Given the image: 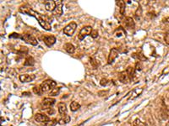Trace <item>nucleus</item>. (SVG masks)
Here are the masks:
<instances>
[{
	"label": "nucleus",
	"mask_w": 169,
	"mask_h": 126,
	"mask_svg": "<svg viewBox=\"0 0 169 126\" xmlns=\"http://www.w3.org/2000/svg\"><path fill=\"white\" fill-rule=\"evenodd\" d=\"M34 17H35V18L38 20V22H39L40 25H41V26H42L44 30H46V31H51V30H52L51 24H50L48 21H46V19H44V17L41 15L39 13L36 12V14H35Z\"/></svg>",
	"instance_id": "nucleus-1"
},
{
	"label": "nucleus",
	"mask_w": 169,
	"mask_h": 126,
	"mask_svg": "<svg viewBox=\"0 0 169 126\" xmlns=\"http://www.w3.org/2000/svg\"><path fill=\"white\" fill-rule=\"evenodd\" d=\"M56 85H57V83L54 81H53V80H46V81L43 82L40 85V88H41L42 91L43 93H45V92H48V91L53 90L56 87Z\"/></svg>",
	"instance_id": "nucleus-2"
},
{
	"label": "nucleus",
	"mask_w": 169,
	"mask_h": 126,
	"mask_svg": "<svg viewBox=\"0 0 169 126\" xmlns=\"http://www.w3.org/2000/svg\"><path fill=\"white\" fill-rule=\"evenodd\" d=\"M19 38L21 39L22 40H24L25 42H26V43L31 45V46H37V44H38L37 40L34 36H32L31 34H20L19 35Z\"/></svg>",
	"instance_id": "nucleus-3"
},
{
	"label": "nucleus",
	"mask_w": 169,
	"mask_h": 126,
	"mask_svg": "<svg viewBox=\"0 0 169 126\" xmlns=\"http://www.w3.org/2000/svg\"><path fill=\"white\" fill-rule=\"evenodd\" d=\"M55 102H56V100L54 98H52V97H46V98H44L42 101V103H41L42 109H51L55 104Z\"/></svg>",
	"instance_id": "nucleus-4"
},
{
	"label": "nucleus",
	"mask_w": 169,
	"mask_h": 126,
	"mask_svg": "<svg viewBox=\"0 0 169 126\" xmlns=\"http://www.w3.org/2000/svg\"><path fill=\"white\" fill-rule=\"evenodd\" d=\"M92 31V28L91 26H86V27L82 28L79 31V40H83L87 35H91Z\"/></svg>",
	"instance_id": "nucleus-5"
},
{
	"label": "nucleus",
	"mask_w": 169,
	"mask_h": 126,
	"mask_svg": "<svg viewBox=\"0 0 169 126\" xmlns=\"http://www.w3.org/2000/svg\"><path fill=\"white\" fill-rule=\"evenodd\" d=\"M77 28V25L76 23H75V22H71V23H69L65 28H64V30H63V32H64V34H66V35H68V36H71V35H73V34L75 33V30H76Z\"/></svg>",
	"instance_id": "nucleus-6"
},
{
	"label": "nucleus",
	"mask_w": 169,
	"mask_h": 126,
	"mask_svg": "<svg viewBox=\"0 0 169 126\" xmlns=\"http://www.w3.org/2000/svg\"><path fill=\"white\" fill-rule=\"evenodd\" d=\"M20 12L22 13V14H25V15H28L32 16V17H34L35 14H36V11L33 10L32 8H31L30 5H28V4H25V5L20 6Z\"/></svg>",
	"instance_id": "nucleus-7"
},
{
	"label": "nucleus",
	"mask_w": 169,
	"mask_h": 126,
	"mask_svg": "<svg viewBox=\"0 0 169 126\" xmlns=\"http://www.w3.org/2000/svg\"><path fill=\"white\" fill-rule=\"evenodd\" d=\"M123 25L125 26V28H127V29L129 30V31L134 30L135 27V21H134V19H133L131 17H125L124 19H123Z\"/></svg>",
	"instance_id": "nucleus-8"
},
{
	"label": "nucleus",
	"mask_w": 169,
	"mask_h": 126,
	"mask_svg": "<svg viewBox=\"0 0 169 126\" xmlns=\"http://www.w3.org/2000/svg\"><path fill=\"white\" fill-rule=\"evenodd\" d=\"M56 2V8L53 12V15L56 17H60L63 15V2L61 0L55 1Z\"/></svg>",
	"instance_id": "nucleus-9"
},
{
	"label": "nucleus",
	"mask_w": 169,
	"mask_h": 126,
	"mask_svg": "<svg viewBox=\"0 0 169 126\" xmlns=\"http://www.w3.org/2000/svg\"><path fill=\"white\" fill-rule=\"evenodd\" d=\"M119 56V51L116 48H112L110 50L109 56H108V64H112L115 61V59Z\"/></svg>",
	"instance_id": "nucleus-10"
},
{
	"label": "nucleus",
	"mask_w": 169,
	"mask_h": 126,
	"mask_svg": "<svg viewBox=\"0 0 169 126\" xmlns=\"http://www.w3.org/2000/svg\"><path fill=\"white\" fill-rule=\"evenodd\" d=\"M143 93V88H135L131 93H130V95L128 98V100H134L135 98H137L139 96H140L141 94Z\"/></svg>",
	"instance_id": "nucleus-11"
},
{
	"label": "nucleus",
	"mask_w": 169,
	"mask_h": 126,
	"mask_svg": "<svg viewBox=\"0 0 169 126\" xmlns=\"http://www.w3.org/2000/svg\"><path fill=\"white\" fill-rule=\"evenodd\" d=\"M119 79L123 83H129L131 81V78H129L126 71H123V72H121L120 73H119Z\"/></svg>",
	"instance_id": "nucleus-12"
},
{
	"label": "nucleus",
	"mask_w": 169,
	"mask_h": 126,
	"mask_svg": "<svg viewBox=\"0 0 169 126\" xmlns=\"http://www.w3.org/2000/svg\"><path fill=\"white\" fill-rule=\"evenodd\" d=\"M50 119L48 118V116L46 114H42V113H36L35 115V120L38 123H42V124H45L46 121H48Z\"/></svg>",
	"instance_id": "nucleus-13"
},
{
	"label": "nucleus",
	"mask_w": 169,
	"mask_h": 126,
	"mask_svg": "<svg viewBox=\"0 0 169 126\" xmlns=\"http://www.w3.org/2000/svg\"><path fill=\"white\" fill-rule=\"evenodd\" d=\"M43 41L46 44L48 47H51L52 46H53L56 42V38L53 35H47L43 38Z\"/></svg>",
	"instance_id": "nucleus-14"
},
{
	"label": "nucleus",
	"mask_w": 169,
	"mask_h": 126,
	"mask_svg": "<svg viewBox=\"0 0 169 126\" xmlns=\"http://www.w3.org/2000/svg\"><path fill=\"white\" fill-rule=\"evenodd\" d=\"M36 78L35 75H29V74H22L20 76V80L22 82H29L33 81L34 79Z\"/></svg>",
	"instance_id": "nucleus-15"
},
{
	"label": "nucleus",
	"mask_w": 169,
	"mask_h": 126,
	"mask_svg": "<svg viewBox=\"0 0 169 126\" xmlns=\"http://www.w3.org/2000/svg\"><path fill=\"white\" fill-rule=\"evenodd\" d=\"M55 8H56V2L55 1H46L45 2V9L47 11L53 12Z\"/></svg>",
	"instance_id": "nucleus-16"
},
{
	"label": "nucleus",
	"mask_w": 169,
	"mask_h": 126,
	"mask_svg": "<svg viewBox=\"0 0 169 126\" xmlns=\"http://www.w3.org/2000/svg\"><path fill=\"white\" fill-rule=\"evenodd\" d=\"M58 108H59V113L61 114L62 116L67 113V107H66V104L64 103H59L58 104Z\"/></svg>",
	"instance_id": "nucleus-17"
},
{
	"label": "nucleus",
	"mask_w": 169,
	"mask_h": 126,
	"mask_svg": "<svg viewBox=\"0 0 169 126\" xmlns=\"http://www.w3.org/2000/svg\"><path fill=\"white\" fill-rule=\"evenodd\" d=\"M63 48H64L65 50H66L68 53H69V54H73V53L75 52V46H74L71 43H66V44L64 45Z\"/></svg>",
	"instance_id": "nucleus-18"
},
{
	"label": "nucleus",
	"mask_w": 169,
	"mask_h": 126,
	"mask_svg": "<svg viewBox=\"0 0 169 126\" xmlns=\"http://www.w3.org/2000/svg\"><path fill=\"white\" fill-rule=\"evenodd\" d=\"M70 121V117L69 115H63L61 119L59 120V125H65V124H68L69 122Z\"/></svg>",
	"instance_id": "nucleus-19"
},
{
	"label": "nucleus",
	"mask_w": 169,
	"mask_h": 126,
	"mask_svg": "<svg viewBox=\"0 0 169 126\" xmlns=\"http://www.w3.org/2000/svg\"><path fill=\"white\" fill-rule=\"evenodd\" d=\"M126 72H127V73L129 74V78H131V80L134 78V77H135V68H134V67H132V66H129V67L127 68Z\"/></svg>",
	"instance_id": "nucleus-20"
},
{
	"label": "nucleus",
	"mask_w": 169,
	"mask_h": 126,
	"mask_svg": "<svg viewBox=\"0 0 169 126\" xmlns=\"http://www.w3.org/2000/svg\"><path fill=\"white\" fill-rule=\"evenodd\" d=\"M34 64H35V60H34V58L31 57V56H28V57L26 59L25 63H24V65H25L26 66H34Z\"/></svg>",
	"instance_id": "nucleus-21"
},
{
	"label": "nucleus",
	"mask_w": 169,
	"mask_h": 126,
	"mask_svg": "<svg viewBox=\"0 0 169 126\" xmlns=\"http://www.w3.org/2000/svg\"><path fill=\"white\" fill-rule=\"evenodd\" d=\"M79 109H80V104H79V103L74 101V102H72V103H70V109H71V111L75 112V111L79 110Z\"/></svg>",
	"instance_id": "nucleus-22"
},
{
	"label": "nucleus",
	"mask_w": 169,
	"mask_h": 126,
	"mask_svg": "<svg viewBox=\"0 0 169 126\" xmlns=\"http://www.w3.org/2000/svg\"><path fill=\"white\" fill-rule=\"evenodd\" d=\"M59 123V121H57L56 119H49L48 121H46L44 124L45 126H55Z\"/></svg>",
	"instance_id": "nucleus-23"
},
{
	"label": "nucleus",
	"mask_w": 169,
	"mask_h": 126,
	"mask_svg": "<svg viewBox=\"0 0 169 126\" xmlns=\"http://www.w3.org/2000/svg\"><path fill=\"white\" fill-rule=\"evenodd\" d=\"M119 5L120 7V14L123 15L124 12H125V3L123 1H119Z\"/></svg>",
	"instance_id": "nucleus-24"
},
{
	"label": "nucleus",
	"mask_w": 169,
	"mask_h": 126,
	"mask_svg": "<svg viewBox=\"0 0 169 126\" xmlns=\"http://www.w3.org/2000/svg\"><path fill=\"white\" fill-rule=\"evenodd\" d=\"M59 92H60V88H54L53 90L50 91L49 95H51V96H57V95L59 94Z\"/></svg>",
	"instance_id": "nucleus-25"
},
{
	"label": "nucleus",
	"mask_w": 169,
	"mask_h": 126,
	"mask_svg": "<svg viewBox=\"0 0 169 126\" xmlns=\"http://www.w3.org/2000/svg\"><path fill=\"white\" fill-rule=\"evenodd\" d=\"M33 93H34L35 94L42 95L43 92L42 91V89H41V88H40V86H39V87H34V88H33Z\"/></svg>",
	"instance_id": "nucleus-26"
},
{
	"label": "nucleus",
	"mask_w": 169,
	"mask_h": 126,
	"mask_svg": "<svg viewBox=\"0 0 169 126\" xmlns=\"http://www.w3.org/2000/svg\"><path fill=\"white\" fill-rule=\"evenodd\" d=\"M141 15H142V9H141V7H140V6H139L138 9H137V10L135 11V17H136V19H139L140 18Z\"/></svg>",
	"instance_id": "nucleus-27"
},
{
	"label": "nucleus",
	"mask_w": 169,
	"mask_h": 126,
	"mask_svg": "<svg viewBox=\"0 0 169 126\" xmlns=\"http://www.w3.org/2000/svg\"><path fill=\"white\" fill-rule=\"evenodd\" d=\"M133 57L134 58H136V59H139V61H143V60H145V58L143 56V55L142 54H134L133 55Z\"/></svg>",
	"instance_id": "nucleus-28"
},
{
	"label": "nucleus",
	"mask_w": 169,
	"mask_h": 126,
	"mask_svg": "<svg viewBox=\"0 0 169 126\" xmlns=\"http://www.w3.org/2000/svg\"><path fill=\"white\" fill-rule=\"evenodd\" d=\"M134 126H146V125L143 122H141L139 119H135L134 122Z\"/></svg>",
	"instance_id": "nucleus-29"
},
{
	"label": "nucleus",
	"mask_w": 169,
	"mask_h": 126,
	"mask_svg": "<svg viewBox=\"0 0 169 126\" xmlns=\"http://www.w3.org/2000/svg\"><path fill=\"white\" fill-rule=\"evenodd\" d=\"M91 35H92V38H96L97 36H98V31H96V30H93L92 32V34H91Z\"/></svg>",
	"instance_id": "nucleus-30"
},
{
	"label": "nucleus",
	"mask_w": 169,
	"mask_h": 126,
	"mask_svg": "<svg viewBox=\"0 0 169 126\" xmlns=\"http://www.w3.org/2000/svg\"><path fill=\"white\" fill-rule=\"evenodd\" d=\"M108 79H102L101 80V82H100V84L102 85V86H106V85H108Z\"/></svg>",
	"instance_id": "nucleus-31"
},
{
	"label": "nucleus",
	"mask_w": 169,
	"mask_h": 126,
	"mask_svg": "<svg viewBox=\"0 0 169 126\" xmlns=\"http://www.w3.org/2000/svg\"><path fill=\"white\" fill-rule=\"evenodd\" d=\"M108 94V90L107 91H100L99 93H98V95L100 96V97H103V96H105L106 94Z\"/></svg>",
	"instance_id": "nucleus-32"
},
{
	"label": "nucleus",
	"mask_w": 169,
	"mask_h": 126,
	"mask_svg": "<svg viewBox=\"0 0 169 126\" xmlns=\"http://www.w3.org/2000/svg\"><path fill=\"white\" fill-rule=\"evenodd\" d=\"M141 67H142V66H141V64H140V62H139L136 63V67H135V70L136 71H140L141 70Z\"/></svg>",
	"instance_id": "nucleus-33"
},
{
	"label": "nucleus",
	"mask_w": 169,
	"mask_h": 126,
	"mask_svg": "<svg viewBox=\"0 0 169 126\" xmlns=\"http://www.w3.org/2000/svg\"><path fill=\"white\" fill-rule=\"evenodd\" d=\"M165 41H166V43H168L169 45V33H168L165 36Z\"/></svg>",
	"instance_id": "nucleus-34"
},
{
	"label": "nucleus",
	"mask_w": 169,
	"mask_h": 126,
	"mask_svg": "<svg viewBox=\"0 0 169 126\" xmlns=\"http://www.w3.org/2000/svg\"><path fill=\"white\" fill-rule=\"evenodd\" d=\"M163 22H166V23H169V17H168V18H167V19H163Z\"/></svg>",
	"instance_id": "nucleus-35"
}]
</instances>
